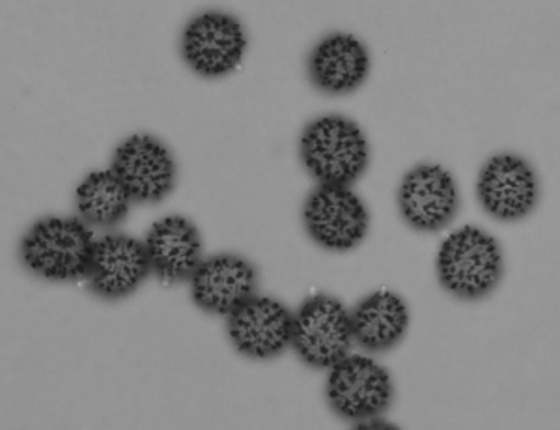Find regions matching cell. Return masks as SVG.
<instances>
[{
	"label": "cell",
	"mask_w": 560,
	"mask_h": 430,
	"mask_svg": "<svg viewBox=\"0 0 560 430\" xmlns=\"http://www.w3.org/2000/svg\"><path fill=\"white\" fill-rule=\"evenodd\" d=\"M96 240L92 226L81 218L47 216L21 240V264L45 281L71 283L86 279Z\"/></svg>",
	"instance_id": "cell-1"
},
{
	"label": "cell",
	"mask_w": 560,
	"mask_h": 430,
	"mask_svg": "<svg viewBox=\"0 0 560 430\" xmlns=\"http://www.w3.org/2000/svg\"><path fill=\"white\" fill-rule=\"evenodd\" d=\"M300 155L319 186L351 187L369 168L370 147L363 129L348 116L324 115L303 129Z\"/></svg>",
	"instance_id": "cell-2"
},
{
	"label": "cell",
	"mask_w": 560,
	"mask_h": 430,
	"mask_svg": "<svg viewBox=\"0 0 560 430\" xmlns=\"http://www.w3.org/2000/svg\"><path fill=\"white\" fill-rule=\"evenodd\" d=\"M435 271L448 294L475 302L501 283L503 251L490 232L472 225L459 226L441 242Z\"/></svg>",
	"instance_id": "cell-3"
},
{
	"label": "cell",
	"mask_w": 560,
	"mask_h": 430,
	"mask_svg": "<svg viewBox=\"0 0 560 430\" xmlns=\"http://www.w3.org/2000/svg\"><path fill=\"white\" fill-rule=\"evenodd\" d=\"M353 342L351 313L335 295H311L293 313L292 348L305 365L331 369Z\"/></svg>",
	"instance_id": "cell-4"
},
{
	"label": "cell",
	"mask_w": 560,
	"mask_h": 430,
	"mask_svg": "<svg viewBox=\"0 0 560 430\" xmlns=\"http://www.w3.org/2000/svg\"><path fill=\"white\" fill-rule=\"evenodd\" d=\"M325 397L337 416L357 423L388 410L395 400V384L376 360L350 352L329 369Z\"/></svg>",
	"instance_id": "cell-5"
},
{
	"label": "cell",
	"mask_w": 560,
	"mask_h": 430,
	"mask_svg": "<svg viewBox=\"0 0 560 430\" xmlns=\"http://www.w3.org/2000/svg\"><path fill=\"white\" fill-rule=\"evenodd\" d=\"M247 47V31L242 21L219 10L198 13L182 33L185 65L205 79L230 75L242 65Z\"/></svg>",
	"instance_id": "cell-6"
},
{
	"label": "cell",
	"mask_w": 560,
	"mask_h": 430,
	"mask_svg": "<svg viewBox=\"0 0 560 430\" xmlns=\"http://www.w3.org/2000/svg\"><path fill=\"white\" fill-rule=\"evenodd\" d=\"M303 225L314 244L327 251L355 249L366 239L370 212L351 187H314L303 205Z\"/></svg>",
	"instance_id": "cell-7"
},
{
	"label": "cell",
	"mask_w": 560,
	"mask_h": 430,
	"mask_svg": "<svg viewBox=\"0 0 560 430\" xmlns=\"http://www.w3.org/2000/svg\"><path fill=\"white\" fill-rule=\"evenodd\" d=\"M110 171L126 187L133 202L150 205L168 197L178 176V165L171 148L148 133H135L124 139L113 154Z\"/></svg>",
	"instance_id": "cell-8"
},
{
	"label": "cell",
	"mask_w": 560,
	"mask_h": 430,
	"mask_svg": "<svg viewBox=\"0 0 560 430\" xmlns=\"http://www.w3.org/2000/svg\"><path fill=\"white\" fill-rule=\"evenodd\" d=\"M232 347L250 360H271L292 347L293 311L269 295H253L226 316Z\"/></svg>",
	"instance_id": "cell-9"
},
{
	"label": "cell",
	"mask_w": 560,
	"mask_h": 430,
	"mask_svg": "<svg viewBox=\"0 0 560 430\" xmlns=\"http://www.w3.org/2000/svg\"><path fill=\"white\" fill-rule=\"evenodd\" d=\"M404 221L420 232L445 229L458 213L459 191L451 171L438 163H422L404 176L398 189Z\"/></svg>",
	"instance_id": "cell-10"
},
{
	"label": "cell",
	"mask_w": 560,
	"mask_h": 430,
	"mask_svg": "<svg viewBox=\"0 0 560 430\" xmlns=\"http://www.w3.org/2000/svg\"><path fill=\"white\" fill-rule=\"evenodd\" d=\"M540 186L533 167L516 154H495L477 178V199L499 221H517L535 210Z\"/></svg>",
	"instance_id": "cell-11"
},
{
	"label": "cell",
	"mask_w": 560,
	"mask_h": 430,
	"mask_svg": "<svg viewBox=\"0 0 560 430\" xmlns=\"http://www.w3.org/2000/svg\"><path fill=\"white\" fill-rule=\"evenodd\" d=\"M150 271L144 242L121 232H108L96 240L86 281L103 300H120L133 294Z\"/></svg>",
	"instance_id": "cell-12"
},
{
	"label": "cell",
	"mask_w": 560,
	"mask_h": 430,
	"mask_svg": "<svg viewBox=\"0 0 560 430\" xmlns=\"http://www.w3.org/2000/svg\"><path fill=\"white\" fill-rule=\"evenodd\" d=\"M189 281L192 302L198 309L211 315L229 316L256 294L258 274L247 258L223 253L198 264Z\"/></svg>",
	"instance_id": "cell-13"
},
{
	"label": "cell",
	"mask_w": 560,
	"mask_h": 430,
	"mask_svg": "<svg viewBox=\"0 0 560 430\" xmlns=\"http://www.w3.org/2000/svg\"><path fill=\"white\" fill-rule=\"evenodd\" d=\"M306 66L308 78L319 92L346 96L369 79L370 53L353 34L332 33L319 39Z\"/></svg>",
	"instance_id": "cell-14"
},
{
	"label": "cell",
	"mask_w": 560,
	"mask_h": 430,
	"mask_svg": "<svg viewBox=\"0 0 560 430\" xmlns=\"http://www.w3.org/2000/svg\"><path fill=\"white\" fill-rule=\"evenodd\" d=\"M148 260L155 276L165 281H184L202 263V239L195 223L184 216L158 219L147 240Z\"/></svg>",
	"instance_id": "cell-15"
},
{
	"label": "cell",
	"mask_w": 560,
	"mask_h": 430,
	"mask_svg": "<svg viewBox=\"0 0 560 430\" xmlns=\"http://www.w3.org/2000/svg\"><path fill=\"white\" fill-rule=\"evenodd\" d=\"M350 313L353 339L369 352L395 348L409 328L408 303L393 290L366 295Z\"/></svg>",
	"instance_id": "cell-16"
},
{
	"label": "cell",
	"mask_w": 560,
	"mask_h": 430,
	"mask_svg": "<svg viewBox=\"0 0 560 430\" xmlns=\"http://www.w3.org/2000/svg\"><path fill=\"white\" fill-rule=\"evenodd\" d=\"M133 199L126 187L108 171H92L75 191L79 218L90 226H116L128 218Z\"/></svg>",
	"instance_id": "cell-17"
}]
</instances>
